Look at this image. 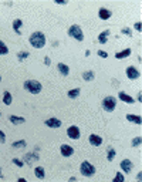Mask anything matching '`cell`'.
I'll list each match as a JSON object with an SVG mask.
<instances>
[{
	"mask_svg": "<svg viewBox=\"0 0 142 182\" xmlns=\"http://www.w3.org/2000/svg\"><path fill=\"white\" fill-rule=\"evenodd\" d=\"M115 155H117V151L114 149L112 147H108L107 148V159L111 162V161H114V158H115Z\"/></svg>",
	"mask_w": 142,
	"mask_h": 182,
	"instance_id": "obj_23",
	"label": "cell"
},
{
	"mask_svg": "<svg viewBox=\"0 0 142 182\" xmlns=\"http://www.w3.org/2000/svg\"><path fill=\"white\" fill-rule=\"evenodd\" d=\"M118 97H119V100L124 101V103H127V104H134V98L131 97V95H128V94H125L124 91H119Z\"/></svg>",
	"mask_w": 142,
	"mask_h": 182,
	"instance_id": "obj_15",
	"label": "cell"
},
{
	"mask_svg": "<svg viewBox=\"0 0 142 182\" xmlns=\"http://www.w3.org/2000/svg\"><path fill=\"white\" fill-rule=\"evenodd\" d=\"M67 135L71 138V140H78L81 137V132H80V128L77 125H71V127L67 128Z\"/></svg>",
	"mask_w": 142,
	"mask_h": 182,
	"instance_id": "obj_6",
	"label": "cell"
},
{
	"mask_svg": "<svg viewBox=\"0 0 142 182\" xmlns=\"http://www.w3.org/2000/svg\"><path fill=\"white\" fill-rule=\"evenodd\" d=\"M125 181V176H124L122 172H117L115 176H114V182H124Z\"/></svg>",
	"mask_w": 142,
	"mask_h": 182,
	"instance_id": "obj_28",
	"label": "cell"
},
{
	"mask_svg": "<svg viewBox=\"0 0 142 182\" xmlns=\"http://www.w3.org/2000/svg\"><path fill=\"white\" fill-rule=\"evenodd\" d=\"M112 16V12L109 10V9H105V7H101L100 10H98V17H100L101 20H108L109 17Z\"/></svg>",
	"mask_w": 142,
	"mask_h": 182,
	"instance_id": "obj_12",
	"label": "cell"
},
{
	"mask_svg": "<svg viewBox=\"0 0 142 182\" xmlns=\"http://www.w3.org/2000/svg\"><path fill=\"white\" fill-rule=\"evenodd\" d=\"M117 107V100L115 97H112V95H108V97H105L102 100V108L105 110L107 112H112L114 110H115Z\"/></svg>",
	"mask_w": 142,
	"mask_h": 182,
	"instance_id": "obj_5",
	"label": "cell"
},
{
	"mask_svg": "<svg viewBox=\"0 0 142 182\" xmlns=\"http://www.w3.org/2000/svg\"><path fill=\"white\" fill-rule=\"evenodd\" d=\"M108 36H109V30H104L102 33L98 34V41H100L101 44H105L108 40Z\"/></svg>",
	"mask_w": 142,
	"mask_h": 182,
	"instance_id": "obj_21",
	"label": "cell"
},
{
	"mask_svg": "<svg viewBox=\"0 0 142 182\" xmlns=\"http://www.w3.org/2000/svg\"><path fill=\"white\" fill-rule=\"evenodd\" d=\"M29 56H30V53H29V51H19V53H17V58H19L20 61H21V60H24V58H27Z\"/></svg>",
	"mask_w": 142,
	"mask_h": 182,
	"instance_id": "obj_29",
	"label": "cell"
},
{
	"mask_svg": "<svg viewBox=\"0 0 142 182\" xmlns=\"http://www.w3.org/2000/svg\"><path fill=\"white\" fill-rule=\"evenodd\" d=\"M0 117H2V114H0Z\"/></svg>",
	"mask_w": 142,
	"mask_h": 182,
	"instance_id": "obj_43",
	"label": "cell"
},
{
	"mask_svg": "<svg viewBox=\"0 0 142 182\" xmlns=\"http://www.w3.org/2000/svg\"><path fill=\"white\" fill-rule=\"evenodd\" d=\"M97 54L100 56V57H102V58L108 57V53H107V51H104V50H98V51H97Z\"/></svg>",
	"mask_w": 142,
	"mask_h": 182,
	"instance_id": "obj_32",
	"label": "cell"
},
{
	"mask_svg": "<svg viewBox=\"0 0 142 182\" xmlns=\"http://www.w3.org/2000/svg\"><path fill=\"white\" fill-rule=\"evenodd\" d=\"M34 174H36V176L39 179H44L46 178V171H44V168L43 167H36L34 168Z\"/></svg>",
	"mask_w": 142,
	"mask_h": 182,
	"instance_id": "obj_18",
	"label": "cell"
},
{
	"mask_svg": "<svg viewBox=\"0 0 142 182\" xmlns=\"http://www.w3.org/2000/svg\"><path fill=\"white\" fill-rule=\"evenodd\" d=\"M119 167H121L122 172H125V174H129L131 171H132V168H134V164H132V161H131V159H122V161H121V164H119Z\"/></svg>",
	"mask_w": 142,
	"mask_h": 182,
	"instance_id": "obj_8",
	"label": "cell"
},
{
	"mask_svg": "<svg viewBox=\"0 0 142 182\" xmlns=\"http://www.w3.org/2000/svg\"><path fill=\"white\" fill-rule=\"evenodd\" d=\"M60 152H61L63 157L68 158V157H71L74 154V148L71 145H68V144H63L61 147H60Z\"/></svg>",
	"mask_w": 142,
	"mask_h": 182,
	"instance_id": "obj_9",
	"label": "cell"
},
{
	"mask_svg": "<svg viewBox=\"0 0 142 182\" xmlns=\"http://www.w3.org/2000/svg\"><path fill=\"white\" fill-rule=\"evenodd\" d=\"M125 74H127V77L129 78V80H136V78H139V76H141V73H139V71L136 70V67H134V66L127 67Z\"/></svg>",
	"mask_w": 142,
	"mask_h": 182,
	"instance_id": "obj_7",
	"label": "cell"
},
{
	"mask_svg": "<svg viewBox=\"0 0 142 182\" xmlns=\"http://www.w3.org/2000/svg\"><path fill=\"white\" fill-rule=\"evenodd\" d=\"M0 142H2V144L6 142V137H4V132L2 131V130H0Z\"/></svg>",
	"mask_w": 142,
	"mask_h": 182,
	"instance_id": "obj_34",
	"label": "cell"
},
{
	"mask_svg": "<svg viewBox=\"0 0 142 182\" xmlns=\"http://www.w3.org/2000/svg\"><path fill=\"white\" fill-rule=\"evenodd\" d=\"M9 53V47L6 46V43L0 40V56H4Z\"/></svg>",
	"mask_w": 142,
	"mask_h": 182,
	"instance_id": "obj_25",
	"label": "cell"
},
{
	"mask_svg": "<svg viewBox=\"0 0 142 182\" xmlns=\"http://www.w3.org/2000/svg\"><path fill=\"white\" fill-rule=\"evenodd\" d=\"M121 33L125 34V36H128V37H132V31H131V29H128V27H124L122 30H121Z\"/></svg>",
	"mask_w": 142,
	"mask_h": 182,
	"instance_id": "obj_31",
	"label": "cell"
},
{
	"mask_svg": "<svg viewBox=\"0 0 142 182\" xmlns=\"http://www.w3.org/2000/svg\"><path fill=\"white\" fill-rule=\"evenodd\" d=\"M70 181L74 182V181H77V178H75V176H71V178H70Z\"/></svg>",
	"mask_w": 142,
	"mask_h": 182,
	"instance_id": "obj_39",
	"label": "cell"
},
{
	"mask_svg": "<svg viewBox=\"0 0 142 182\" xmlns=\"http://www.w3.org/2000/svg\"><path fill=\"white\" fill-rule=\"evenodd\" d=\"M56 4H67V2H60V0H56Z\"/></svg>",
	"mask_w": 142,
	"mask_h": 182,
	"instance_id": "obj_36",
	"label": "cell"
},
{
	"mask_svg": "<svg viewBox=\"0 0 142 182\" xmlns=\"http://www.w3.org/2000/svg\"><path fill=\"white\" fill-rule=\"evenodd\" d=\"M57 70L60 71V74L64 76V77L70 74V67L67 66V64H64V63H58V64H57Z\"/></svg>",
	"mask_w": 142,
	"mask_h": 182,
	"instance_id": "obj_14",
	"label": "cell"
},
{
	"mask_svg": "<svg viewBox=\"0 0 142 182\" xmlns=\"http://www.w3.org/2000/svg\"><path fill=\"white\" fill-rule=\"evenodd\" d=\"M27 145V142L24 140H20V141H14V142L12 144L13 148H24Z\"/></svg>",
	"mask_w": 142,
	"mask_h": 182,
	"instance_id": "obj_26",
	"label": "cell"
},
{
	"mask_svg": "<svg viewBox=\"0 0 142 182\" xmlns=\"http://www.w3.org/2000/svg\"><path fill=\"white\" fill-rule=\"evenodd\" d=\"M3 103H4V105H10L13 103V97L9 91H4L3 93Z\"/></svg>",
	"mask_w": 142,
	"mask_h": 182,
	"instance_id": "obj_24",
	"label": "cell"
},
{
	"mask_svg": "<svg viewBox=\"0 0 142 182\" xmlns=\"http://www.w3.org/2000/svg\"><path fill=\"white\" fill-rule=\"evenodd\" d=\"M141 100H142V95H141V93L138 94V103H141Z\"/></svg>",
	"mask_w": 142,
	"mask_h": 182,
	"instance_id": "obj_38",
	"label": "cell"
},
{
	"mask_svg": "<svg viewBox=\"0 0 142 182\" xmlns=\"http://www.w3.org/2000/svg\"><path fill=\"white\" fill-rule=\"evenodd\" d=\"M80 172L85 178H91V176L95 175V167L91 162H88V161H83L80 165Z\"/></svg>",
	"mask_w": 142,
	"mask_h": 182,
	"instance_id": "obj_2",
	"label": "cell"
},
{
	"mask_svg": "<svg viewBox=\"0 0 142 182\" xmlns=\"http://www.w3.org/2000/svg\"><path fill=\"white\" fill-rule=\"evenodd\" d=\"M127 120L129 121V122H134V124H136V125H141V122H142L141 117H139V115H132V114H128Z\"/></svg>",
	"mask_w": 142,
	"mask_h": 182,
	"instance_id": "obj_19",
	"label": "cell"
},
{
	"mask_svg": "<svg viewBox=\"0 0 142 182\" xmlns=\"http://www.w3.org/2000/svg\"><path fill=\"white\" fill-rule=\"evenodd\" d=\"M68 36L75 39L77 41H83L84 40V33H83V29L78 26V24H73L68 27Z\"/></svg>",
	"mask_w": 142,
	"mask_h": 182,
	"instance_id": "obj_4",
	"label": "cell"
},
{
	"mask_svg": "<svg viewBox=\"0 0 142 182\" xmlns=\"http://www.w3.org/2000/svg\"><path fill=\"white\" fill-rule=\"evenodd\" d=\"M0 178H3V174H2V169H0Z\"/></svg>",
	"mask_w": 142,
	"mask_h": 182,
	"instance_id": "obj_41",
	"label": "cell"
},
{
	"mask_svg": "<svg viewBox=\"0 0 142 182\" xmlns=\"http://www.w3.org/2000/svg\"><path fill=\"white\" fill-rule=\"evenodd\" d=\"M94 78H95V73H94L92 70L83 73V80H84V81H92Z\"/></svg>",
	"mask_w": 142,
	"mask_h": 182,
	"instance_id": "obj_20",
	"label": "cell"
},
{
	"mask_svg": "<svg viewBox=\"0 0 142 182\" xmlns=\"http://www.w3.org/2000/svg\"><path fill=\"white\" fill-rule=\"evenodd\" d=\"M9 121H10L13 125H20V124H24V122H26V118H24V117L10 115L9 117Z\"/></svg>",
	"mask_w": 142,
	"mask_h": 182,
	"instance_id": "obj_13",
	"label": "cell"
},
{
	"mask_svg": "<svg viewBox=\"0 0 142 182\" xmlns=\"http://www.w3.org/2000/svg\"><path fill=\"white\" fill-rule=\"evenodd\" d=\"M19 182H26V179H24V178H21V176H20V178H19Z\"/></svg>",
	"mask_w": 142,
	"mask_h": 182,
	"instance_id": "obj_40",
	"label": "cell"
},
{
	"mask_svg": "<svg viewBox=\"0 0 142 182\" xmlns=\"http://www.w3.org/2000/svg\"><path fill=\"white\" fill-rule=\"evenodd\" d=\"M41 88H43L41 83L36 81V80H27V81H24V90L31 94H39L41 91Z\"/></svg>",
	"mask_w": 142,
	"mask_h": 182,
	"instance_id": "obj_3",
	"label": "cell"
},
{
	"mask_svg": "<svg viewBox=\"0 0 142 182\" xmlns=\"http://www.w3.org/2000/svg\"><path fill=\"white\" fill-rule=\"evenodd\" d=\"M29 41H30L31 47H34V48H43V47L46 46V34H44L43 31H34V33L30 34Z\"/></svg>",
	"mask_w": 142,
	"mask_h": 182,
	"instance_id": "obj_1",
	"label": "cell"
},
{
	"mask_svg": "<svg viewBox=\"0 0 142 182\" xmlns=\"http://www.w3.org/2000/svg\"><path fill=\"white\" fill-rule=\"evenodd\" d=\"M80 93H81V88H73L67 93V95H68V98H71V100H75L77 97H80Z\"/></svg>",
	"mask_w": 142,
	"mask_h": 182,
	"instance_id": "obj_22",
	"label": "cell"
},
{
	"mask_svg": "<svg viewBox=\"0 0 142 182\" xmlns=\"http://www.w3.org/2000/svg\"><path fill=\"white\" fill-rule=\"evenodd\" d=\"M13 30H14V33L16 34H20V27L23 26V20L21 19H16V20H13Z\"/></svg>",
	"mask_w": 142,
	"mask_h": 182,
	"instance_id": "obj_16",
	"label": "cell"
},
{
	"mask_svg": "<svg viewBox=\"0 0 142 182\" xmlns=\"http://www.w3.org/2000/svg\"><path fill=\"white\" fill-rule=\"evenodd\" d=\"M134 29L136 31H139V33H141V30H142V24H141V21H136V23L134 24Z\"/></svg>",
	"mask_w": 142,
	"mask_h": 182,
	"instance_id": "obj_33",
	"label": "cell"
},
{
	"mask_svg": "<svg viewBox=\"0 0 142 182\" xmlns=\"http://www.w3.org/2000/svg\"><path fill=\"white\" fill-rule=\"evenodd\" d=\"M44 124L48 128H60L61 127V120H58V118H48V120L44 121Z\"/></svg>",
	"mask_w": 142,
	"mask_h": 182,
	"instance_id": "obj_10",
	"label": "cell"
},
{
	"mask_svg": "<svg viewBox=\"0 0 142 182\" xmlns=\"http://www.w3.org/2000/svg\"><path fill=\"white\" fill-rule=\"evenodd\" d=\"M141 142H142L141 137H135L134 140H132V142H131V145H132V148H136V147H139V145H141Z\"/></svg>",
	"mask_w": 142,
	"mask_h": 182,
	"instance_id": "obj_27",
	"label": "cell"
},
{
	"mask_svg": "<svg viewBox=\"0 0 142 182\" xmlns=\"http://www.w3.org/2000/svg\"><path fill=\"white\" fill-rule=\"evenodd\" d=\"M12 162L14 164L16 167H19V168H23V165H24V162L21 161V159H19V158H13V159H12Z\"/></svg>",
	"mask_w": 142,
	"mask_h": 182,
	"instance_id": "obj_30",
	"label": "cell"
},
{
	"mask_svg": "<svg viewBox=\"0 0 142 182\" xmlns=\"http://www.w3.org/2000/svg\"><path fill=\"white\" fill-rule=\"evenodd\" d=\"M129 56H131V48H125V50L117 53L115 58L117 60H122V58H127V57H129Z\"/></svg>",
	"mask_w": 142,
	"mask_h": 182,
	"instance_id": "obj_17",
	"label": "cell"
},
{
	"mask_svg": "<svg viewBox=\"0 0 142 182\" xmlns=\"http://www.w3.org/2000/svg\"><path fill=\"white\" fill-rule=\"evenodd\" d=\"M44 64H46V66H50V64H51L50 57H44Z\"/></svg>",
	"mask_w": 142,
	"mask_h": 182,
	"instance_id": "obj_35",
	"label": "cell"
},
{
	"mask_svg": "<svg viewBox=\"0 0 142 182\" xmlns=\"http://www.w3.org/2000/svg\"><path fill=\"white\" fill-rule=\"evenodd\" d=\"M141 178H142V172H138V175H136V179H138V181H141Z\"/></svg>",
	"mask_w": 142,
	"mask_h": 182,
	"instance_id": "obj_37",
	"label": "cell"
},
{
	"mask_svg": "<svg viewBox=\"0 0 142 182\" xmlns=\"http://www.w3.org/2000/svg\"><path fill=\"white\" fill-rule=\"evenodd\" d=\"M0 81H2V76H0Z\"/></svg>",
	"mask_w": 142,
	"mask_h": 182,
	"instance_id": "obj_42",
	"label": "cell"
},
{
	"mask_svg": "<svg viewBox=\"0 0 142 182\" xmlns=\"http://www.w3.org/2000/svg\"><path fill=\"white\" fill-rule=\"evenodd\" d=\"M88 141L91 145H94V147H100L101 144H102V137L97 135V134H91V135L88 137Z\"/></svg>",
	"mask_w": 142,
	"mask_h": 182,
	"instance_id": "obj_11",
	"label": "cell"
}]
</instances>
